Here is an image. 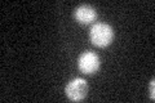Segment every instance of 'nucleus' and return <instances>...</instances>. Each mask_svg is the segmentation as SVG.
<instances>
[{"mask_svg": "<svg viewBox=\"0 0 155 103\" xmlns=\"http://www.w3.org/2000/svg\"><path fill=\"white\" fill-rule=\"evenodd\" d=\"M89 39L94 47L106 48L113 43L114 31L107 23H102V22L94 23L89 31Z\"/></svg>", "mask_w": 155, "mask_h": 103, "instance_id": "obj_1", "label": "nucleus"}, {"mask_svg": "<svg viewBox=\"0 0 155 103\" xmlns=\"http://www.w3.org/2000/svg\"><path fill=\"white\" fill-rule=\"evenodd\" d=\"M88 82L81 77H76L72 79L65 88V93L67 98L72 102H79L83 101L88 94Z\"/></svg>", "mask_w": 155, "mask_h": 103, "instance_id": "obj_2", "label": "nucleus"}, {"mask_svg": "<svg viewBox=\"0 0 155 103\" xmlns=\"http://www.w3.org/2000/svg\"><path fill=\"white\" fill-rule=\"evenodd\" d=\"M100 57L94 52L91 50L83 52L78 58V67L81 72L87 73V75H92V73L97 72L100 68Z\"/></svg>", "mask_w": 155, "mask_h": 103, "instance_id": "obj_3", "label": "nucleus"}, {"mask_svg": "<svg viewBox=\"0 0 155 103\" xmlns=\"http://www.w3.org/2000/svg\"><path fill=\"white\" fill-rule=\"evenodd\" d=\"M74 16L78 22H80L83 24H89L97 19V12L93 7L88 5V4H83V5L78 7L75 9Z\"/></svg>", "mask_w": 155, "mask_h": 103, "instance_id": "obj_4", "label": "nucleus"}, {"mask_svg": "<svg viewBox=\"0 0 155 103\" xmlns=\"http://www.w3.org/2000/svg\"><path fill=\"white\" fill-rule=\"evenodd\" d=\"M150 98H151V99H154V80H151L150 81Z\"/></svg>", "mask_w": 155, "mask_h": 103, "instance_id": "obj_5", "label": "nucleus"}]
</instances>
